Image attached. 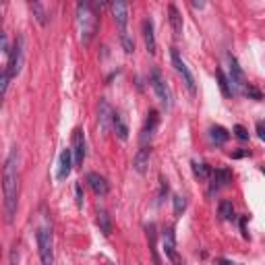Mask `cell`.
I'll return each mask as SVG.
<instances>
[{"label": "cell", "mask_w": 265, "mask_h": 265, "mask_svg": "<svg viewBox=\"0 0 265 265\" xmlns=\"http://www.w3.org/2000/svg\"><path fill=\"white\" fill-rule=\"evenodd\" d=\"M2 197H4V214L6 222L13 224L17 214V203H19V152L13 147L8 154L2 170Z\"/></svg>", "instance_id": "cell-1"}, {"label": "cell", "mask_w": 265, "mask_h": 265, "mask_svg": "<svg viewBox=\"0 0 265 265\" xmlns=\"http://www.w3.org/2000/svg\"><path fill=\"white\" fill-rule=\"evenodd\" d=\"M77 21H79V29H81V40L85 44H89L91 38L95 35L100 23V15L93 11L89 2H79L77 6Z\"/></svg>", "instance_id": "cell-2"}, {"label": "cell", "mask_w": 265, "mask_h": 265, "mask_svg": "<svg viewBox=\"0 0 265 265\" xmlns=\"http://www.w3.org/2000/svg\"><path fill=\"white\" fill-rule=\"evenodd\" d=\"M23 63H25V40H23V35H17L13 48L8 52V68H6L8 77L19 75L23 68Z\"/></svg>", "instance_id": "cell-3"}, {"label": "cell", "mask_w": 265, "mask_h": 265, "mask_svg": "<svg viewBox=\"0 0 265 265\" xmlns=\"http://www.w3.org/2000/svg\"><path fill=\"white\" fill-rule=\"evenodd\" d=\"M54 243H52V230L50 228H40L38 230V249H40V259L42 265H52L54 263Z\"/></svg>", "instance_id": "cell-4"}, {"label": "cell", "mask_w": 265, "mask_h": 265, "mask_svg": "<svg viewBox=\"0 0 265 265\" xmlns=\"http://www.w3.org/2000/svg\"><path fill=\"white\" fill-rule=\"evenodd\" d=\"M149 83H152V89H154V93L157 95L160 104L164 106L166 110H170V108H172V93H170V87L166 85V81L162 79V75H160V70H157V68L152 70Z\"/></svg>", "instance_id": "cell-5"}, {"label": "cell", "mask_w": 265, "mask_h": 265, "mask_svg": "<svg viewBox=\"0 0 265 265\" xmlns=\"http://www.w3.org/2000/svg\"><path fill=\"white\" fill-rule=\"evenodd\" d=\"M170 58H172V65H174V68L178 70V75L182 77L184 85H187L189 93H191V95H195V93H197V87H195V77H193V73L189 70L187 63H184V60L180 58V54H178V50H176V48H172V50H170Z\"/></svg>", "instance_id": "cell-6"}, {"label": "cell", "mask_w": 265, "mask_h": 265, "mask_svg": "<svg viewBox=\"0 0 265 265\" xmlns=\"http://www.w3.org/2000/svg\"><path fill=\"white\" fill-rule=\"evenodd\" d=\"M230 87H232V91L234 93H243L244 91V87H246V77L243 73V68L241 65H238V60L234 56H230Z\"/></svg>", "instance_id": "cell-7"}, {"label": "cell", "mask_w": 265, "mask_h": 265, "mask_svg": "<svg viewBox=\"0 0 265 265\" xmlns=\"http://www.w3.org/2000/svg\"><path fill=\"white\" fill-rule=\"evenodd\" d=\"M232 182V170L230 168H218V170H211V187L209 193L214 195L216 191L228 187Z\"/></svg>", "instance_id": "cell-8"}, {"label": "cell", "mask_w": 265, "mask_h": 265, "mask_svg": "<svg viewBox=\"0 0 265 265\" xmlns=\"http://www.w3.org/2000/svg\"><path fill=\"white\" fill-rule=\"evenodd\" d=\"M70 152H73V164L83 166V162H85V135L81 129H77L73 132V147H70Z\"/></svg>", "instance_id": "cell-9"}, {"label": "cell", "mask_w": 265, "mask_h": 265, "mask_svg": "<svg viewBox=\"0 0 265 265\" xmlns=\"http://www.w3.org/2000/svg\"><path fill=\"white\" fill-rule=\"evenodd\" d=\"M112 8V15H114V23H116V27L120 33L127 31V23H129V4L127 2H112L110 4Z\"/></svg>", "instance_id": "cell-10"}, {"label": "cell", "mask_w": 265, "mask_h": 265, "mask_svg": "<svg viewBox=\"0 0 265 265\" xmlns=\"http://www.w3.org/2000/svg\"><path fill=\"white\" fill-rule=\"evenodd\" d=\"M85 180H87V184H89V189L93 191V195H98V197H106V195H108L110 184H108V180H106L102 174H98V172H89Z\"/></svg>", "instance_id": "cell-11"}, {"label": "cell", "mask_w": 265, "mask_h": 265, "mask_svg": "<svg viewBox=\"0 0 265 265\" xmlns=\"http://www.w3.org/2000/svg\"><path fill=\"white\" fill-rule=\"evenodd\" d=\"M70 170H73V152L70 147L63 149L60 152V157H58V172H56V178L58 180H66Z\"/></svg>", "instance_id": "cell-12"}, {"label": "cell", "mask_w": 265, "mask_h": 265, "mask_svg": "<svg viewBox=\"0 0 265 265\" xmlns=\"http://www.w3.org/2000/svg\"><path fill=\"white\" fill-rule=\"evenodd\" d=\"M164 253L170 261H178V253H176V234L172 226L164 228Z\"/></svg>", "instance_id": "cell-13"}, {"label": "cell", "mask_w": 265, "mask_h": 265, "mask_svg": "<svg viewBox=\"0 0 265 265\" xmlns=\"http://www.w3.org/2000/svg\"><path fill=\"white\" fill-rule=\"evenodd\" d=\"M157 125H160V114H157V110H149L147 112L145 127H143V132H141V141H143V143H147V141L154 139Z\"/></svg>", "instance_id": "cell-14"}, {"label": "cell", "mask_w": 265, "mask_h": 265, "mask_svg": "<svg viewBox=\"0 0 265 265\" xmlns=\"http://www.w3.org/2000/svg\"><path fill=\"white\" fill-rule=\"evenodd\" d=\"M110 127L114 129V132H116V137H118L120 141H127V139H129V127H127V122H125V118H122V114H120V112L112 110Z\"/></svg>", "instance_id": "cell-15"}, {"label": "cell", "mask_w": 265, "mask_h": 265, "mask_svg": "<svg viewBox=\"0 0 265 265\" xmlns=\"http://www.w3.org/2000/svg\"><path fill=\"white\" fill-rule=\"evenodd\" d=\"M143 40H145V48H147L149 54H155L157 44H155V31H154V21L152 19L143 21Z\"/></svg>", "instance_id": "cell-16"}, {"label": "cell", "mask_w": 265, "mask_h": 265, "mask_svg": "<svg viewBox=\"0 0 265 265\" xmlns=\"http://www.w3.org/2000/svg\"><path fill=\"white\" fill-rule=\"evenodd\" d=\"M149 155H152V149H149V147H141L139 152L135 154V157H132V168H135L139 174H145L147 172Z\"/></svg>", "instance_id": "cell-17"}, {"label": "cell", "mask_w": 265, "mask_h": 265, "mask_svg": "<svg viewBox=\"0 0 265 265\" xmlns=\"http://www.w3.org/2000/svg\"><path fill=\"white\" fill-rule=\"evenodd\" d=\"M98 120H100V129L106 132L110 129V120H112V108L106 100H100L98 104Z\"/></svg>", "instance_id": "cell-18"}, {"label": "cell", "mask_w": 265, "mask_h": 265, "mask_svg": "<svg viewBox=\"0 0 265 265\" xmlns=\"http://www.w3.org/2000/svg\"><path fill=\"white\" fill-rule=\"evenodd\" d=\"M168 15H170L168 19H170L174 35H176V38H180V35H182V17L178 13V8H176L174 4H170V6H168Z\"/></svg>", "instance_id": "cell-19"}, {"label": "cell", "mask_w": 265, "mask_h": 265, "mask_svg": "<svg viewBox=\"0 0 265 265\" xmlns=\"http://www.w3.org/2000/svg\"><path fill=\"white\" fill-rule=\"evenodd\" d=\"M209 137H211V143H216V145L220 147V145H224L226 141L230 139V132H228L224 127L216 125V127H211V129H209Z\"/></svg>", "instance_id": "cell-20"}, {"label": "cell", "mask_w": 265, "mask_h": 265, "mask_svg": "<svg viewBox=\"0 0 265 265\" xmlns=\"http://www.w3.org/2000/svg\"><path fill=\"white\" fill-rule=\"evenodd\" d=\"M98 226H100V232L104 236L112 234V218L106 209H98Z\"/></svg>", "instance_id": "cell-21"}, {"label": "cell", "mask_w": 265, "mask_h": 265, "mask_svg": "<svg viewBox=\"0 0 265 265\" xmlns=\"http://www.w3.org/2000/svg\"><path fill=\"white\" fill-rule=\"evenodd\" d=\"M216 77H218V85H220V91H222V95H224V98H232L234 91H232L230 81H228V77L224 75V70H222V68H218V70H216Z\"/></svg>", "instance_id": "cell-22"}, {"label": "cell", "mask_w": 265, "mask_h": 265, "mask_svg": "<svg viewBox=\"0 0 265 265\" xmlns=\"http://www.w3.org/2000/svg\"><path fill=\"white\" fill-rule=\"evenodd\" d=\"M218 211H220V218L226 220V222H234V220H236V214H234V205H232V201L224 199L222 203H220Z\"/></svg>", "instance_id": "cell-23"}, {"label": "cell", "mask_w": 265, "mask_h": 265, "mask_svg": "<svg viewBox=\"0 0 265 265\" xmlns=\"http://www.w3.org/2000/svg\"><path fill=\"white\" fill-rule=\"evenodd\" d=\"M29 8L35 17V21H38L40 25H48V11L44 8L42 2H29Z\"/></svg>", "instance_id": "cell-24"}, {"label": "cell", "mask_w": 265, "mask_h": 265, "mask_svg": "<svg viewBox=\"0 0 265 265\" xmlns=\"http://www.w3.org/2000/svg\"><path fill=\"white\" fill-rule=\"evenodd\" d=\"M147 241H149V249L154 255V265H160V257H157V249H155V224L147 226Z\"/></svg>", "instance_id": "cell-25"}, {"label": "cell", "mask_w": 265, "mask_h": 265, "mask_svg": "<svg viewBox=\"0 0 265 265\" xmlns=\"http://www.w3.org/2000/svg\"><path fill=\"white\" fill-rule=\"evenodd\" d=\"M191 166H193V172H195L197 178L207 180L209 176H211V168L207 164H203V162H191Z\"/></svg>", "instance_id": "cell-26"}, {"label": "cell", "mask_w": 265, "mask_h": 265, "mask_svg": "<svg viewBox=\"0 0 265 265\" xmlns=\"http://www.w3.org/2000/svg\"><path fill=\"white\" fill-rule=\"evenodd\" d=\"M172 205H174V216L180 218L184 214V209H187V199L180 197V195H174L172 197Z\"/></svg>", "instance_id": "cell-27"}, {"label": "cell", "mask_w": 265, "mask_h": 265, "mask_svg": "<svg viewBox=\"0 0 265 265\" xmlns=\"http://www.w3.org/2000/svg\"><path fill=\"white\" fill-rule=\"evenodd\" d=\"M120 44H122V48H125L127 54H132V52H135V40L129 35V31L120 33Z\"/></svg>", "instance_id": "cell-28"}, {"label": "cell", "mask_w": 265, "mask_h": 265, "mask_svg": "<svg viewBox=\"0 0 265 265\" xmlns=\"http://www.w3.org/2000/svg\"><path fill=\"white\" fill-rule=\"evenodd\" d=\"M243 95L244 98H253V100H263V95H261V91L257 89L255 85H251V83H246V87H244V91H243Z\"/></svg>", "instance_id": "cell-29"}, {"label": "cell", "mask_w": 265, "mask_h": 265, "mask_svg": "<svg viewBox=\"0 0 265 265\" xmlns=\"http://www.w3.org/2000/svg\"><path fill=\"white\" fill-rule=\"evenodd\" d=\"M8 81H11V77H8L6 70H0V100L4 98V93L8 89Z\"/></svg>", "instance_id": "cell-30"}, {"label": "cell", "mask_w": 265, "mask_h": 265, "mask_svg": "<svg viewBox=\"0 0 265 265\" xmlns=\"http://www.w3.org/2000/svg\"><path fill=\"white\" fill-rule=\"evenodd\" d=\"M83 201H85L83 187H81V182H77V184H75V203H77V207H79V209L83 207Z\"/></svg>", "instance_id": "cell-31"}, {"label": "cell", "mask_w": 265, "mask_h": 265, "mask_svg": "<svg viewBox=\"0 0 265 265\" xmlns=\"http://www.w3.org/2000/svg\"><path fill=\"white\" fill-rule=\"evenodd\" d=\"M168 191H170V187H168V180L164 178V176H160V195H157V203H162L166 199Z\"/></svg>", "instance_id": "cell-32"}, {"label": "cell", "mask_w": 265, "mask_h": 265, "mask_svg": "<svg viewBox=\"0 0 265 265\" xmlns=\"http://www.w3.org/2000/svg\"><path fill=\"white\" fill-rule=\"evenodd\" d=\"M234 135L241 139V141H249V132H246V129L243 125H236L234 127Z\"/></svg>", "instance_id": "cell-33"}, {"label": "cell", "mask_w": 265, "mask_h": 265, "mask_svg": "<svg viewBox=\"0 0 265 265\" xmlns=\"http://www.w3.org/2000/svg\"><path fill=\"white\" fill-rule=\"evenodd\" d=\"M0 52H4V54L11 52V48H8V40H6V35L2 31H0Z\"/></svg>", "instance_id": "cell-34"}, {"label": "cell", "mask_w": 265, "mask_h": 265, "mask_svg": "<svg viewBox=\"0 0 265 265\" xmlns=\"http://www.w3.org/2000/svg\"><path fill=\"white\" fill-rule=\"evenodd\" d=\"M257 135H259V139H265V125H263V120L257 122Z\"/></svg>", "instance_id": "cell-35"}, {"label": "cell", "mask_w": 265, "mask_h": 265, "mask_svg": "<svg viewBox=\"0 0 265 265\" xmlns=\"http://www.w3.org/2000/svg\"><path fill=\"white\" fill-rule=\"evenodd\" d=\"M17 249H19V246H13V265H17V263H19V251H17Z\"/></svg>", "instance_id": "cell-36"}, {"label": "cell", "mask_w": 265, "mask_h": 265, "mask_svg": "<svg viewBox=\"0 0 265 265\" xmlns=\"http://www.w3.org/2000/svg\"><path fill=\"white\" fill-rule=\"evenodd\" d=\"M241 230H243V236H244V238L249 236V234H246V218H243V220H241Z\"/></svg>", "instance_id": "cell-37"}, {"label": "cell", "mask_w": 265, "mask_h": 265, "mask_svg": "<svg viewBox=\"0 0 265 265\" xmlns=\"http://www.w3.org/2000/svg\"><path fill=\"white\" fill-rule=\"evenodd\" d=\"M232 157H244V155H251V152H234V154H230Z\"/></svg>", "instance_id": "cell-38"}, {"label": "cell", "mask_w": 265, "mask_h": 265, "mask_svg": "<svg viewBox=\"0 0 265 265\" xmlns=\"http://www.w3.org/2000/svg\"><path fill=\"white\" fill-rule=\"evenodd\" d=\"M216 265H234V263H232L230 259H218V261H216Z\"/></svg>", "instance_id": "cell-39"}, {"label": "cell", "mask_w": 265, "mask_h": 265, "mask_svg": "<svg viewBox=\"0 0 265 265\" xmlns=\"http://www.w3.org/2000/svg\"><path fill=\"white\" fill-rule=\"evenodd\" d=\"M0 23H2V13H0Z\"/></svg>", "instance_id": "cell-40"}, {"label": "cell", "mask_w": 265, "mask_h": 265, "mask_svg": "<svg viewBox=\"0 0 265 265\" xmlns=\"http://www.w3.org/2000/svg\"><path fill=\"white\" fill-rule=\"evenodd\" d=\"M108 265H110V263H108Z\"/></svg>", "instance_id": "cell-41"}]
</instances>
